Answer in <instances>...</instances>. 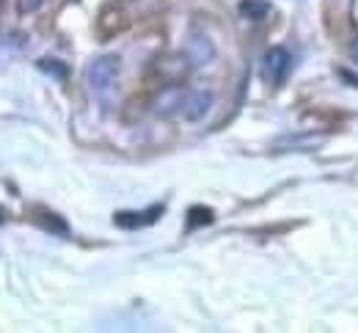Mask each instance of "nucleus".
Returning <instances> with one entry per match:
<instances>
[{"label":"nucleus","instance_id":"5","mask_svg":"<svg viewBox=\"0 0 358 333\" xmlns=\"http://www.w3.org/2000/svg\"><path fill=\"white\" fill-rule=\"evenodd\" d=\"M160 215H163L160 204L146 209V212H116V226L119 229H143V226H152Z\"/></svg>","mask_w":358,"mask_h":333},{"label":"nucleus","instance_id":"10","mask_svg":"<svg viewBox=\"0 0 358 333\" xmlns=\"http://www.w3.org/2000/svg\"><path fill=\"white\" fill-rule=\"evenodd\" d=\"M314 143H320L317 135H289V138H281L275 146H301V149H309Z\"/></svg>","mask_w":358,"mask_h":333},{"label":"nucleus","instance_id":"13","mask_svg":"<svg viewBox=\"0 0 358 333\" xmlns=\"http://www.w3.org/2000/svg\"><path fill=\"white\" fill-rule=\"evenodd\" d=\"M42 3H45V0H20V11H22V14H34V11L42 8Z\"/></svg>","mask_w":358,"mask_h":333},{"label":"nucleus","instance_id":"14","mask_svg":"<svg viewBox=\"0 0 358 333\" xmlns=\"http://www.w3.org/2000/svg\"><path fill=\"white\" fill-rule=\"evenodd\" d=\"M336 75L348 83V86H353V89H358V75L353 72V69H336Z\"/></svg>","mask_w":358,"mask_h":333},{"label":"nucleus","instance_id":"9","mask_svg":"<svg viewBox=\"0 0 358 333\" xmlns=\"http://www.w3.org/2000/svg\"><path fill=\"white\" fill-rule=\"evenodd\" d=\"M42 72H47V75H52V77H58V80H66L69 77V69L61 64V61H50V58H42L39 64H36Z\"/></svg>","mask_w":358,"mask_h":333},{"label":"nucleus","instance_id":"1","mask_svg":"<svg viewBox=\"0 0 358 333\" xmlns=\"http://www.w3.org/2000/svg\"><path fill=\"white\" fill-rule=\"evenodd\" d=\"M119 72H122L119 55H99L86 69V83H89L94 94H108V91H113V86L119 80Z\"/></svg>","mask_w":358,"mask_h":333},{"label":"nucleus","instance_id":"8","mask_svg":"<svg viewBox=\"0 0 358 333\" xmlns=\"http://www.w3.org/2000/svg\"><path fill=\"white\" fill-rule=\"evenodd\" d=\"M213 221H215V212H213L210 207H201V204H199V207H190V209H187V226H190V229L210 226Z\"/></svg>","mask_w":358,"mask_h":333},{"label":"nucleus","instance_id":"6","mask_svg":"<svg viewBox=\"0 0 358 333\" xmlns=\"http://www.w3.org/2000/svg\"><path fill=\"white\" fill-rule=\"evenodd\" d=\"M36 223H39L42 229H47L50 235H61V237H66V235H69L66 221H64V218H58V215H52V212H39Z\"/></svg>","mask_w":358,"mask_h":333},{"label":"nucleus","instance_id":"7","mask_svg":"<svg viewBox=\"0 0 358 333\" xmlns=\"http://www.w3.org/2000/svg\"><path fill=\"white\" fill-rule=\"evenodd\" d=\"M237 8H240V14H243L245 20H262L270 11V3L268 0H240Z\"/></svg>","mask_w":358,"mask_h":333},{"label":"nucleus","instance_id":"11","mask_svg":"<svg viewBox=\"0 0 358 333\" xmlns=\"http://www.w3.org/2000/svg\"><path fill=\"white\" fill-rule=\"evenodd\" d=\"M331 3V11L334 14H342V17H348L350 14V6H353V0H328Z\"/></svg>","mask_w":358,"mask_h":333},{"label":"nucleus","instance_id":"4","mask_svg":"<svg viewBox=\"0 0 358 333\" xmlns=\"http://www.w3.org/2000/svg\"><path fill=\"white\" fill-rule=\"evenodd\" d=\"M210 110H213V91H207V89H196L182 99V116L187 121H201Z\"/></svg>","mask_w":358,"mask_h":333},{"label":"nucleus","instance_id":"3","mask_svg":"<svg viewBox=\"0 0 358 333\" xmlns=\"http://www.w3.org/2000/svg\"><path fill=\"white\" fill-rule=\"evenodd\" d=\"M185 58H187L190 66L204 69V66H210L215 61V47L201 31H190L187 39H185Z\"/></svg>","mask_w":358,"mask_h":333},{"label":"nucleus","instance_id":"12","mask_svg":"<svg viewBox=\"0 0 358 333\" xmlns=\"http://www.w3.org/2000/svg\"><path fill=\"white\" fill-rule=\"evenodd\" d=\"M348 55H350V61L358 64V28L350 31V39H348Z\"/></svg>","mask_w":358,"mask_h":333},{"label":"nucleus","instance_id":"2","mask_svg":"<svg viewBox=\"0 0 358 333\" xmlns=\"http://www.w3.org/2000/svg\"><path fill=\"white\" fill-rule=\"evenodd\" d=\"M292 69V55L287 47H270L262 58V77L270 86H281Z\"/></svg>","mask_w":358,"mask_h":333}]
</instances>
